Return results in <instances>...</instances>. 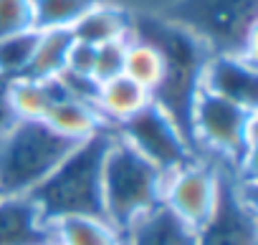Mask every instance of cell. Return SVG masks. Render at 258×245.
Wrapping results in <instances>:
<instances>
[{"mask_svg":"<svg viewBox=\"0 0 258 245\" xmlns=\"http://www.w3.org/2000/svg\"><path fill=\"white\" fill-rule=\"evenodd\" d=\"M8 78L0 76V137H3L13 124H16V114H13V106H11V96H8Z\"/></svg>","mask_w":258,"mask_h":245,"instance_id":"cell-26","label":"cell"},{"mask_svg":"<svg viewBox=\"0 0 258 245\" xmlns=\"http://www.w3.org/2000/svg\"><path fill=\"white\" fill-rule=\"evenodd\" d=\"M220 167V192L210 217L195 230V245H258L255 182Z\"/></svg>","mask_w":258,"mask_h":245,"instance_id":"cell-7","label":"cell"},{"mask_svg":"<svg viewBox=\"0 0 258 245\" xmlns=\"http://www.w3.org/2000/svg\"><path fill=\"white\" fill-rule=\"evenodd\" d=\"M200 89L258 109V63L245 53H210L200 71Z\"/></svg>","mask_w":258,"mask_h":245,"instance_id":"cell-10","label":"cell"},{"mask_svg":"<svg viewBox=\"0 0 258 245\" xmlns=\"http://www.w3.org/2000/svg\"><path fill=\"white\" fill-rule=\"evenodd\" d=\"M132 36H140L160 48L165 58V76L152 94V101L162 106L187 134L190 104L200 89V71L210 51L192 33H187L162 13L132 11Z\"/></svg>","mask_w":258,"mask_h":245,"instance_id":"cell-2","label":"cell"},{"mask_svg":"<svg viewBox=\"0 0 258 245\" xmlns=\"http://www.w3.org/2000/svg\"><path fill=\"white\" fill-rule=\"evenodd\" d=\"M41 121H46L56 134H61L71 142H84V139L109 129L94 104L81 101V99H71V96L56 99Z\"/></svg>","mask_w":258,"mask_h":245,"instance_id":"cell-14","label":"cell"},{"mask_svg":"<svg viewBox=\"0 0 258 245\" xmlns=\"http://www.w3.org/2000/svg\"><path fill=\"white\" fill-rule=\"evenodd\" d=\"M99 0H33V28H74V23Z\"/></svg>","mask_w":258,"mask_h":245,"instance_id":"cell-20","label":"cell"},{"mask_svg":"<svg viewBox=\"0 0 258 245\" xmlns=\"http://www.w3.org/2000/svg\"><path fill=\"white\" fill-rule=\"evenodd\" d=\"M51 227L56 245H124L121 230H116L106 217L96 215L63 217Z\"/></svg>","mask_w":258,"mask_h":245,"instance_id":"cell-17","label":"cell"},{"mask_svg":"<svg viewBox=\"0 0 258 245\" xmlns=\"http://www.w3.org/2000/svg\"><path fill=\"white\" fill-rule=\"evenodd\" d=\"M111 137L114 132L106 129L79 142L61 159V165L28 195L48 225H53L56 220L79 217V215L104 217L101 167H104V157L111 144Z\"/></svg>","mask_w":258,"mask_h":245,"instance_id":"cell-3","label":"cell"},{"mask_svg":"<svg viewBox=\"0 0 258 245\" xmlns=\"http://www.w3.org/2000/svg\"><path fill=\"white\" fill-rule=\"evenodd\" d=\"M124 53H126V38L96 46V61H94V73L91 76L99 84L109 81L114 76H121L124 73Z\"/></svg>","mask_w":258,"mask_h":245,"instance_id":"cell-23","label":"cell"},{"mask_svg":"<svg viewBox=\"0 0 258 245\" xmlns=\"http://www.w3.org/2000/svg\"><path fill=\"white\" fill-rule=\"evenodd\" d=\"M124 76L145 86L150 94H155L165 76V58L160 48L140 36L129 33L126 53H124Z\"/></svg>","mask_w":258,"mask_h":245,"instance_id":"cell-18","label":"cell"},{"mask_svg":"<svg viewBox=\"0 0 258 245\" xmlns=\"http://www.w3.org/2000/svg\"><path fill=\"white\" fill-rule=\"evenodd\" d=\"M121 235L124 245H195V230L177 220L165 205L142 215Z\"/></svg>","mask_w":258,"mask_h":245,"instance_id":"cell-15","label":"cell"},{"mask_svg":"<svg viewBox=\"0 0 258 245\" xmlns=\"http://www.w3.org/2000/svg\"><path fill=\"white\" fill-rule=\"evenodd\" d=\"M218 192H220V167L210 159L195 157L165 175L162 205L187 227L198 230L215 210Z\"/></svg>","mask_w":258,"mask_h":245,"instance_id":"cell-9","label":"cell"},{"mask_svg":"<svg viewBox=\"0 0 258 245\" xmlns=\"http://www.w3.org/2000/svg\"><path fill=\"white\" fill-rule=\"evenodd\" d=\"M150 101H152V94H150L145 86H140L137 81L126 78V76L121 73V76H114V78L99 84L94 106H96V111L101 114V119L106 121V127L114 132L121 121L132 119V116H135L137 111H142Z\"/></svg>","mask_w":258,"mask_h":245,"instance_id":"cell-13","label":"cell"},{"mask_svg":"<svg viewBox=\"0 0 258 245\" xmlns=\"http://www.w3.org/2000/svg\"><path fill=\"white\" fill-rule=\"evenodd\" d=\"M41 245H56V242H53V240H48V242H41Z\"/></svg>","mask_w":258,"mask_h":245,"instance_id":"cell-27","label":"cell"},{"mask_svg":"<svg viewBox=\"0 0 258 245\" xmlns=\"http://www.w3.org/2000/svg\"><path fill=\"white\" fill-rule=\"evenodd\" d=\"M33 28V0H0V38Z\"/></svg>","mask_w":258,"mask_h":245,"instance_id":"cell-22","label":"cell"},{"mask_svg":"<svg viewBox=\"0 0 258 245\" xmlns=\"http://www.w3.org/2000/svg\"><path fill=\"white\" fill-rule=\"evenodd\" d=\"M255 119L258 109H245L198 89L190 104L187 137L198 157L230 167L245 182H255Z\"/></svg>","mask_w":258,"mask_h":245,"instance_id":"cell-1","label":"cell"},{"mask_svg":"<svg viewBox=\"0 0 258 245\" xmlns=\"http://www.w3.org/2000/svg\"><path fill=\"white\" fill-rule=\"evenodd\" d=\"M129 33H132V11L119 3H111V0H99L71 28V36L76 41H84L91 46L121 41V38H129Z\"/></svg>","mask_w":258,"mask_h":245,"instance_id":"cell-12","label":"cell"},{"mask_svg":"<svg viewBox=\"0 0 258 245\" xmlns=\"http://www.w3.org/2000/svg\"><path fill=\"white\" fill-rule=\"evenodd\" d=\"M8 96L16 119H43L46 111L56 99L63 96L56 76L53 78H33V76H21L8 84Z\"/></svg>","mask_w":258,"mask_h":245,"instance_id":"cell-16","label":"cell"},{"mask_svg":"<svg viewBox=\"0 0 258 245\" xmlns=\"http://www.w3.org/2000/svg\"><path fill=\"white\" fill-rule=\"evenodd\" d=\"M76 144L46 121L18 119L0 137V197H28Z\"/></svg>","mask_w":258,"mask_h":245,"instance_id":"cell-5","label":"cell"},{"mask_svg":"<svg viewBox=\"0 0 258 245\" xmlns=\"http://www.w3.org/2000/svg\"><path fill=\"white\" fill-rule=\"evenodd\" d=\"M71 31L69 28H48V31H38V41L33 48V58L28 66L26 76L33 78H53L63 71L66 66V53L71 48Z\"/></svg>","mask_w":258,"mask_h":245,"instance_id":"cell-19","label":"cell"},{"mask_svg":"<svg viewBox=\"0 0 258 245\" xmlns=\"http://www.w3.org/2000/svg\"><path fill=\"white\" fill-rule=\"evenodd\" d=\"M114 134L165 175L198 157L182 127L155 101H150L132 119L121 121Z\"/></svg>","mask_w":258,"mask_h":245,"instance_id":"cell-8","label":"cell"},{"mask_svg":"<svg viewBox=\"0 0 258 245\" xmlns=\"http://www.w3.org/2000/svg\"><path fill=\"white\" fill-rule=\"evenodd\" d=\"M53 240V227L31 197H0V245H41Z\"/></svg>","mask_w":258,"mask_h":245,"instance_id":"cell-11","label":"cell"},{"mask_svg":"<svg viewBox=\"0 0 258 245\" xmlns=\"http://www.w3.org/2000/svg\"><path fill=\"white\" fill-rule=\"evenodd\" d=\"M160 13L192 33L210 53L255 58L258 0H172Z\"/></svg>","mask_w":258,"mask_h":245,"instance_id":"cell-6","label":"cell"},{"mask_svg":"<svg viewBox=\"0 0 258 245\" xmlns=\"http://www.w3.org/2000/svg\"><path fill=\"white\" fill-rule=\"evenodd\" d=\"M63 96H71V99H81V101H89L94 104L96 99V91H99V81L94 76H84V73H74V71H61L56 76Z\"/></svg>","mask_w":258,"mask_h":245,"instance_id":"cell-24","label":"cell"},{"mask_svg":"<svg viewBox=\"0 0 258 245\" xmlns=\"http://www.w3.org/2000/svg\"><path fill=\"white\" fill-rule=\"evenodd\" d=\"M162 182L165 172L114 134L101 167L104 217L124 232L142 215L162 205Z\"/></svg>","mask_w":258,"mask_h":245,"instance_id":"cell-4","label":"cell"},{"mask_svg":"<svg viewBox=\"0 0 258 245\" xmlns=\"http://www.w3.org/2000/svg\"><path fill=\"white\" fill-rule=\"evenodd\" d=\"M38 41V31H21V33H11L0 38V76L13 81L28 73L31 58H33V48Z\"/></svg>","mask_w":258,"mask_h":245,"instance_id":"cell-21","label":"cell"},{"mask_svg":"<svg viewBox=\"0 0 258 245\" xmlns=\"http://www.w3.org/2000/svg\"><path fill=\"white\" fill-rule=\"evenodd\" d=\"M94 61H96V46L91 43H84V41H71V48L66 53V71H74V73H84V76H91L94 73Z\"/></svg>","mask_w":258,"mask_h":245,"instance_id":"cell-25","label":"cell"}]
</instances>
